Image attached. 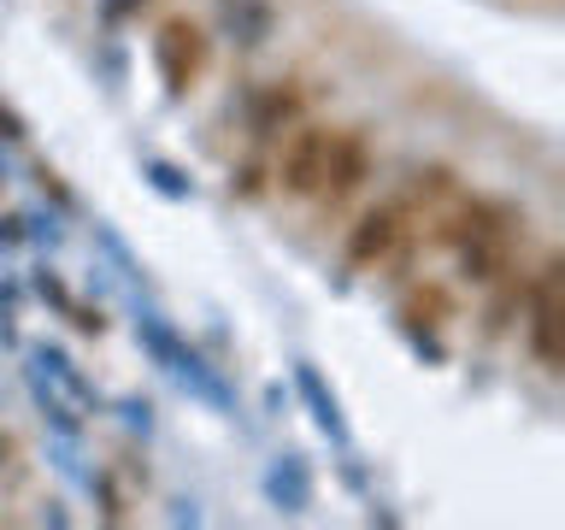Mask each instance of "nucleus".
Here are the masks:
<instances>
[{"label":"nucleus","instance_id":"412c9836","mask_svg":"<svg viewBox=\"0 0 565 530\" xmlns=\"http://www.w3.org/2000/svg\"><path fill=\"white\" fill-rule=\"evenodd\" d=\"M30 177H35V189H42V201H53V206H60V212H77V194L65 189V177L53 171V166H35Z\"/></svg>","mask_w":565,"mask_h":530},{"label":"nucleus","instance_id":"f03ea898","mask_svg":"<svg viewBox=\"0 0 565 530\" xmlns=\"http://www.w3.org/2000/svg\"><path fill=\"white\" fill-rule=\"evenodd\" d=\"M413 212H406L401 194H388V201L377 206H365L360 219L348 224V242H342V259H348V272H377V265L395 254V247L413 236Z\"/></svg>","mask_w":565,"mask_h":530},{"label":"nucleus","instance_id":"aec40b11","mask_svg":"<svg viewBox=\"0 0 565 530\" xmlns=\"http://www.w3.org/2000/svg\"><path fill=\"white\" fill-rule=\"evenodd\" d=\"M88 495L100 501V519H106V524H124V519H130V512H124V489H118L113 471H88Z\"/></svg>","mask_w":565,"mask_h":530},{"label":"nucleus","instance_id":"f8f14e48","mask_svg":"<svg viewBox=\"0 0 565 530\" xmlns=\"http://www.w3.org/2000/svg\"><path fill=\"white\" fill-rule=\"evenodd\" d=\"M166 371H171V378H177V383H183V389H189V395H194V401H206V406H218V413H236V395H230V383H224V378H218V371H212V365L201 360V353H194V348H189V342H183V353H177V360H171Z\"/></svg>","mask_w":565,"mask_h":530},{"label":"nucleus","instance_id":"cd10ccee","mask_svg":"<svg viewBox=\"0 0 565 530\" xmlns=\"http://www.w3.org/2000/svg\"><path fill=\"white\" fill-rule=\"evenodd\" d=\"M0 348H18V325H12V289H0Z\"/></svg>","mask_w":565,"mask_h":530},{"label":"nucleus","instance_id":"9b49d317","mask_svg":"<svg viewBox=\"0 0 565 530\" xmlns=\"http://www.w3.org/2000/svg\"><path fill=\"white\" fill-rule=\"evenodd\" d=\"M295 118H300V88H289V83H265L259 95H254V118H247V130H254V141L265 148V141H277Z\"/></svg>","mask_w":565,"mask_h":530},{"label":"nucleus","instance_id":"bb28decb","mask_svg":"<svg viewBox=\"0 0 565 530\" xmlns=\"http://www.w3.org/2000/svg\"><path fill=\"white\" fill-rule=\"evenodd\" d=\"M30 236H24V212H7L0 219V247H24Z\"/></svg>","mask_w":565,"mask_h":530},{"label":"nucleus","instance_id":"5701e85b","mask_svg":"<svg viewBox=\"0 0 565 530\" xmlns=\"http://www.w3.org/2000/svg\"><path fill=\"white\" fill-rule=\"evenodd\" d=\"M30 141V124H24V113H18L12 100H0V148H24Z\"/></svg>","mask_w":565,"mask_h":530},{"label":"nucleus","instance_id":"7ed1b4c3","mask_svg":"<svg viewBox=\"0 0 565 530\" xmlns=\"http://www.w3.org/2000/svg\"><path fill=\"white\" fill-rule=\"evenodd\" d=\"M206 60H212V42L194 18H166V24L153 30V71H159V83H166L171 100H183L189 88L206 77Z\"/></svg>","mask_w":565,"mask_h":530},{"label":"nucleus","instance_id":"39448f33","mask_svg":"<svg viewBox=\"0 0 565 530\" xmlns=\"http://www.w3.org/2000/svg\"><path fill=\"white\" fill-rule=\"evenodd\" d=\"M365 177H371V136H365V130H335L330 166H324V177H318V194H312V201L324 206V212H342L353 194L365 189Z\"/></svg>","mask_w":565,"mask_h":530},{"label":"nucleus","instance_id":"423d86ee","mask_svg":"<svg viewBox=\"0 0 565 530\" xmlns=\"http://www.w3.org/2000/svg\"><path fill=\"white\" fill-rule=\"evenodd\" d=\"M454 318H459V300H454L448 283H436V277L406 283V295H401V325H406V336H413L418 348H430V360H441V342H436L430 330L454 325Z\"/></svg>","mask_w":565,"mask_h":530},{"label":"nucleus","instance_id":"b1692460","mask_svg":"<svg viewBox=\"0 0 565 530\" xmlns=\"http://www.w3.org/2000/svg\"><path fill=\"white\" fill-rule=\"evenodd\" d=\"M118 418L130 424L136 436H148V431H153V401H141V395H124V401H118Z\"/></svg>","mask_w":565,"mask_h":530},{"label":"nucleus","instance_id":"9d476101","mask_svg":"<svg viewBox=\"0 0 565 530\" xmlns=\"http://www.w3.org/2000/svg\"><path fill=\"white\" fill-rule=\"evenodd\" d=\"M265 501L277 512H307L312 507V466L300 454H277L265 471Z\"/></svg>","mask_w":565,"mask_h":530},{"label":"nucleus","instance_id":"0eeeda50","mask_svg":"<svg viewBox=\"0 0 565 530\" xmlns=\"http://www.w3.org/2000/svg\"><path fill=\"white\" fill-rule=\"evenodd\" d=\"M295 395H300V406H307V418H312L318 436L335 442V448H353V424L342 413V395L324 383V371H318L312 360H295Z\"/></svg>","mask_w":565,"mask_h":530},{"label":"nucleus","instance_id":"4468645a","mask_svg":"<svg viewBox=\"0 0 565 530\" xmlns=\"http://www.w3.org/2000/svg\"><path fill=\"white\" fill-rule=\"evenodd\" d=\"M459 194V177L448 171V166H424V171H413V183L401 189V201H406V212L413 219H430L436 206H448Z\"/></svg>","mask_w":565,"mask_h":530},{"label":"nucleus","instance_id":"2eb2a0df","mask_svg":"<svg viewBox=\"0 0 565 530\" xmlns=\"http://www.w3.org/2000/svg\"><path fill=\"white\" fill-rule=\"evenodd\" d=\"M35 371H53V383H60V395H71L77 406H88V413H100V395H95V383L77 371V360H71L65 348H53V342H42L35 348Z\"/></svg>","mask_w":565,"mask_h":530},{"label":"nucleus","instance_id":"dca6fc26","mask_svg":"<svg viewBox=\"0 0 565 530\" xmlns=\"http://www.w3.org/2000/svg\"><path fill=\"white\" fill-rule=\"evenodd\" d=\"M136 348L148 353V360L166 371L177 353H183V336H177V325L166 312H153V307H136Z\"/></svg>","mask_w":565,"mask_h":530},{"label":"nucleus","instance_id":"a211bd4d","mask_svg":"<svg viewBox=\"0 0 565 530\" xmlns=\"http://www.w3.org/2000/svg\"><path fill=\"white\" fill-rule=\"evenodd\" d=\"M141 183H148L153 194H166V201H194V177L183 166H171V159H141Z\"/></svg>","mask_w":565,"mask_h":530},{"label":"nucleus","instance_id":"20e7f679","mask_svg":"<svg viewBox=\"0 0 565 530\" xmlns=\"http://www.w3.org/2000/svg\"><path fill=\"white\" fill-rule=\"evenodd\" d=\"M330 141H335V130L330 124H289V141L277 148V189L289 194V201H312L318 194V177H324V166H330Z\"/></svg>","mask_w":565,"mask_h":530},{"label":"nucleus","instance_id":"f257e3e1","mask_svg":"<svg viewBox=\"0 0 565 530\" xmlns=\"http://www.w3.org/2000/svg\"><path fill=\"white\" fill-rule=\"evenodd\" d=\"M524 336H530V353H536L542 371H559L565 365V348H559V330H565V259L547 254L536 272H530V289H524Z\"/></svg>","mask_w":565,"mask_h":530},{"label":"nucleus","instance_id":"1a4fd4ad","mask_svg":"<svg viewBox=\"0 0 565 530\" xmlns=\"http://www.w3.org/2000/svg\"><path fill=\"white\" fill-rule=\"evenodd\" d=\"M489 300H483V336H507L512 325H519V312H524V289H530V272H524V259H507L501 272H494L489 283Z\"/></svg>","mask_w":565,"mask_h":530},{"label":"nucleus","instance_id":"c85d7f7f","mask_svg":"<svg viewBox=\"0 0 565 530\" xmlns=\"http://www.w3.org/2000/svg\"><path fill=\"white\" fill-rule=\"evenodd\" d=\"M12 459H18V436L0 431V466H12Z\"/></svg>","mask_w":565,"mask_h":530},{"label":"nucleus","instance_id":"393cba45","mask_svg":"<svg viewBox=\"0 0 565 530\" xmlns=\"http://www.w3.org/2000/svg\"><path fill=\"white\" fill-rule=\"evenodd\" d=\"M141 7H148V0H100V24L106 30H124L130 18H141Z\"/></svg>","mask_w":565,"mask_h":530},{"label":"nucleus","instance_id":"ddd939ff","mask_svg":"<svg viewBox=\"0 0 565 530\" xmlns=\"http://www.w3.org/2000/svg\"><path fill=\"white\" fill-rule=\"evenodd\" d=\"M24 383H30V401H35V413H42L47 431L60 436V442H77V436H83V413H71V401H65L60 389H53L35 365L24 371Z\"/></svg>","mask_w":565,"mask_h":530},{"label":"nucleus","instance_id":"f3484780","mask_svg":"<svg viewBox=\"0 0 565 530\" xmlns=\"http://www.w3.org/2000/svg\"><path fill=\"white\" fill-rule=\"evenodd\" d=\"M218 12H224V24L236 30L242 47H259L265 35H271V7H265V0H218Z\"/></svg>","mask_w":565,"mask_h":530},{"label":"nucleus","instance_id":"6e6552de","mask_svg":"<svg viewBox=\"0 0 565 530\" xmlns=\"http://www.w3.org/2000/svg\"><path fill=\"white\" fill-rule=\"evenodd\" d=\"M519 242H524V219H512V224H501V230H489V236L466 242V247L454 254V259H459V277H466V283H489L507 259H519Z\"/></svg>","mask_w":565,"mask_h":530},{"label":"nucleus","instance_id":"a878e982","mask_svg":"<svg viewBox=\"0 0 565 530\" xmlns=\"http://www.w3.org/2000/svg\"><path fill=\"white\" fill-rule=\"evenodd\" d=\"M65 325L77 330V336H106V312H100V307H83V300H77V307L65 312Z\"/></svg>","mask_w":565,"mask_h":530},{"label":"nucleus","instance_id":"6ab92c4d","mask_svg":"<svg viewBox=\"0 0 565 530\" xmlns=\"http://www.w3.org/2000/svg\"><path fill=\"white\" fill-rule=\"evenodd\" d=\"M30 289H35V300H42V307L47 312H71V307H77V295H71V283L60 277V272H53V265H35V272H30Z\"/></svg>","mask_w":565,"mask_h":530},{"label":"nucleus","instance_id":"7c9ffc66","mask_svg":"<svg viewBox=\"0 0 565 530\" xmlns=\"http://www.w3.org/2000/svg\"><path fill=\"white\" fill-rule=\"evenodd\" d=\"M0 189H7V159H0Z\"/></svg>","mask_w":565,"mask_h":530},{"label":"nucleus","instance_id":"4be33fe9","mask_svg":"<svg viewBox=\"0 0 565 530\" xmlns=\"http://www.w3.org/2000/svg\"><path fill=\"white\" fill-rule=\"evenodd\" d=\"M24 236L42 242V247H60L65 230H60V219H53V212H24Z\"/></svg>","mask_w":565,"mask_h":530},{"label":"nucleus","instance_id":"c756f323","mask_svg":"<svg viewBox=\"0 0 565 530\" xmlns=\"http://www.w3.org/2000/svg\"><path fill=\"white\" fill-rule=\"evenodd\" d=\"M171 519H177V524H201V512H194V501H177Z\"/></svg>","mask_w":565,"mask_h":530}]
</instances>
